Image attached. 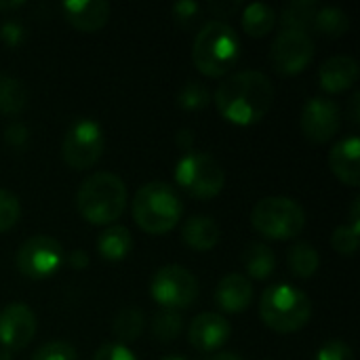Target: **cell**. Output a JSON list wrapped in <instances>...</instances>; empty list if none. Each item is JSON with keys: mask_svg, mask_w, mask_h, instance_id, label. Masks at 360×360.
<instances>
[{"mask_svg": "<svg viewBox=\"0 0 360 360\" xmlns=\"http://www.w3.org/2000/svg\"><path fill=\"white\" fill-rule=\"evenodd\" d=\"M272 80L257 70H243L228 76L215 91V105L219 114L238 127L259 122L274 103Z\"/></svg>", "mask_w": 360, "mask_h": 360, "instance_id": "6da1fadb", "label": "cell"}, {"mask_svg": "<svg viewBox=\"0 0 360 360\" xmlns=\"http://www.w3.org/2000/svg\"><path fill=\"white\" fill-rule=\"evenodd\" d=\"M243 55V42L236 30L221 21H207L194 38L192 44V61L196 70L211 78L226 76L232 68L238 65Z\"/></svg>", "mask_w": 360, "mask_h": 360, "instance_id": "7a4b0ae2", "label": "cell"}, {"mask_svg": "<svg viewBox=\"0 0 360 360\" xmlns=\"http://www.w3.org/2000/svg\"><path fill=\"white\" fill-rule=\"evenodd\" d=\"M78 213L93 226H110L127 209V186L124 181L110 173L97 171L86 177L76 192Z\"/></svg>", "mask_w": 360, "mask_h": 360, "instance_id": "3957f363", "label": "cell"}, {"mask_svg": "<svg viewBox=\"0 0 360 360\" xmlns=\"http://www.w3.org/2000/svg\"><path fill=\"white\" fill-rule=\"evenodd\" d=\"M184 213L177 190L165 181H150L141 186L133 198V219L148 234L171 232Z\"/></svg>", "mask_w": 360, "mask_h": 360, "instance_id": "277c9868", "label": "cell"}, {"mask_svg": "<svg viewBox=\"0 0 360 360\" xmlns=\"http://www.w3.org/2000/svg\"><path fill=\"white\" fill-rule=\"evenodd\" d=\"M259 314L268 329L281 335H289L308 325L312 316V302L304 291L281 283L264 291L259 302Z\"/></svg>", "mask_w": 360, "mask_h": 360, "instance_id": "5b68a950", "label": "cell"}, {"mask_svg": "<svg viewBox=\"0 0 360 360\" xmlns=\"http://www.w3.org/2000/svg\"><path fill=\"white\" fill-rule=\"evenodd\" d=\"M253 228L272 240H291L306 226L304 207L287 196H266L251 211Z\"/></svg>", "mask_w": 360, "mask_h": 360, "instance_id": "8992f818", "label": "cell"}, {"mask_svg": "<svg viewBox=\"0 0 360 360\" xmlns=\"http://www.w3.org/2000/svg\"><path fill=\"white\" fill-rule=\"evenodd\" d=\"M177 186L192 198H215L226 186L224 167L205 152H186L175 165Z\"/></svg>", "mask_w": 360, "mask_h": 360, "instance_id": "52a82bcc", "label": "cell"}, {"mask_svg": "<svg viewBox=\"0 0 360 360\" xmlns=\"http://www.w3.org/2000/svg\"><path fill=\"white\" fill-rule=\"evenodd\" d=\"M150 293L165 310H186L196 304L200 287L196 276L184 266L171 264L156 270L150 283Z\"/></svg>", "mask_w": 360, "mask_h": 360, "instance_id": "ba28073f", "label": "cell"}, {"mask_svg": "<svg viewBox=\"0 0 360 360\" xmlns=\"http://www.w3.org/2000/svg\"><path fill=\"white\" fill-rule=\"evenodd\" d=\"M103 148H105V139L101 127L91 118H78L70 124L63 137L61 154L72 169L84 171L101 158Z\"/></svg>", "mask_w": 360, "mask_h": 360, "instance_id": "9c48e42d", "label": "cell"}, {"mask_svg": "<svg viewBox=\"0 0 360 360\" xmlns=\"http://www.w3.org/2000/svg\"><path fill=\"white\" fill-rule=\"evenodd\" d=\"M17 268L23 276L32 281H42L53 276L63 262V247L53 236L38 234L27 238L17 249Z\"/></svg>", "mask_w": 360, "mask_h": 360, "instance_id": "30bf717a", "label": "cell"}, {"mask_svg": "<svg viewBox=\"0 0 360 360\" xmlns=\"http://www.w3.org/2000/svg\"><path fill=\"white\" fill-rule=\"evenodd\" d=\"M314 57V40L308 32L283 30L270 51L272 65L283 76H295L304 72Z\"/></svg>", "mask_w": 360, "mask_h": 360, "instance_id": "8fae6325", "label": "cell"}, {"mask_svg": "<svg viewBox=\"0 0 360 360\" xmlns=\"http://www.w3.org/2000/svg\"><path fill=\"white\" fill-rule=\"evenodd\" d=\"M342 127L340 105L327 97H312L302 110V131L314 143H327Z\"/></svg>", "mask_w": 360, "mask_h": 360, "instance_id": "7c38bea8", "label": "cell"}, {"mask_svg": "<svg viewBox=\"0 0 360 360\" xmlns=\"http://www.w3.org/2000/svg\"><path fill=\"white\" fill-rule=\"evenodd\" d=\"M36 335V314L25 304H8L0 312V344L8 352L25 348Z\"/></svg>", "mask_w": 360, "mask_h": 360, "instance_id": "4fadbf2b", "label": "cell"}, {"mask_svg": "<svg viewBox=\"0 0 360 360\" xmlns=\"http://www.w3.org/2000/svg\"><path fill=\"white\" fill-rule=\"evenodd\" d=\"M232 335L230 323L215 312H202L198 314L188 329V342L200 350V352H215L226 346V342Z\"/></svg>", "mask_w": 360, "mask_h": 360, "instance_id": "5bb4252c", "label": "cell"}, {"mask_svg": "<svg viewBox=\"0 0 360 360\" xmlns=\"http://www.w3.org/2000/svg\"><path fill=\"white\" fill-rule=\"evenodd\" d=\"M329 167L333 175L352 188L360 186V139L356 135H348L340 139L329 152Z\"/></svg>", "mask_w": 360, "mask_h": 360, "instance_id": "9a60e30c", "label": "cell"}, {"mask_svg": "<svg viewBox=\"0 0 360 360\" xmlns=\"http://www.w3.org/2000/svg\"><path fill=\"white\" fill-rule=\"evenodd\" d=\"M110 4L105 0H68L61 13L70 25L80 32H97L110 21Z\"/></svg>", "mask_w": 360, "mask_h": 360, "instance_id": "2e32d148", "label": "cell"}, {"mask_svg": "<svg viewBox=\"0 0 360 360\" xmlns=\"http://www.w3.org/2000/svg\"><path fill=\"white\" fill-rule=\"evenodd\" d=\"M251 302H253V285L245 274L232 272L217 283L215 304L219 310L228 314H238L245 312L251 306Z\"/></svg>", "mask_w": 360, "mask_h": 360, "instance_id": "e0dca14e", "label": "cell"}, {"mask_svg": "<svg viewBox=\"0 0 360 360\" xmlns=\"http://www.w3.org/2000/svg\"><path fill=\"white\" fill-rule=\"evenodd\" d=\"M319 80L327 93H344L359 80V61L350 55H335L319 70Z\"/></svg>", "mask_w": 360, "mask_h": 360, "instance_id": "ac0fdd59", "label": "cell"}, {"mask_svg": "<svg viewBox=\"0 0 360 360\" xmlns=\"http://www.w3.org/2000/svg\"><path fill=\"white\" fill-rule=\"evenodd\" d=\"M219 226L209 215H194L184 224L181 238L194 251H211L219 243Z\"/></svg>", "mask_w": 360, "mask_h": 360, "instance_id": "d6986e66", "label": "cell"}, {"mask_svg": "<svg viewBox=\"0 0 360 360\" xmlns=\"http://www.w3.org/2000/svg\"><path fill=\"white\" fill-rule=\"evenodd\" d=\"M133 249V236L124 226H108L97 238V251L108 262L124 259Z\"/></svg>", "mask_w": 360, "mask_h": 360, "instance_id": "ffe728a7", "label": "cell"}, {"mask_svg": "<svg viewBox=\"0 0 360 360\" xmlns=\"http://www.w3.org/2000/svg\"><path fill=\"white\" fill-rule=\"evenodd\" d=\"M243 264L247 268V274L251 278L264 281L268 278L274 268H276V255L274 251L264 245V243H251L245 251H243Z\"/></svg>", "mask_w": 360, "mask_h": 360, "instance_id": "44dd1931", "label": "cell"}, {"mask_svg": "<svg viewBox=\"0 0 360 360\" xmlns=\"http://www.w3.org/2000/svg\"><path fill=\"white\" fill-rule=\"evenodd\" d=\"M276 25V11L266 2H253L243 11V30L251 38H262Z\"/></svg>", "mask_w": 360, "mask_h": 360, "instance_id": "7402d4cb", "label": "cell"}, {"mask_svg": "<svg viewBox=\"0 0 360 360\" xmlns=\"http://www.w3.org/2000/svg\"><path fill=\"white\" fill-rule=\"evenodd\" d=\"M27 105V89L25 84L8 74H0V114L17 116Z\"/></svg>", "mask_w": 360, "mask_h": 360, "instance_id": "603a6c76", "label": "cell"}, {"mask_svg": "<svg viewBox=\"0 0 360 360\" xmlns=\"http://www.w3.org/2000/svg\"><path fill=\"white\" fill-rule=\"evenodd\" d=\"M319 13V4L314 0H293L281 13L283 30L308 32L314 25V17Z\"/></svg>", "mask_w": 360, "mask_h": 360, "instance_id": "cb8c5ba5", "label": "cell"}, {"mask_svg": "<svg viewBox=\"0 0 360 360\" xmlns=\"http://www.w3.org/2000/svg\"><path fill=\"white\" fill-rule=\"evenodd\" d=\"M287 264L293 276L312 278L321 266V255L310 243H295L287 253Z\"/></svg>", "mask_w": 360, "mask_h": 360, "instance_id": "d4e9b609", "label": "cell"}, {"mask_svg": "<svg viewBox=\"0 0 360 360\" xmlns=\"http://www.w3.org/2000/svg\"><path fill=\"white\" fill-rule=\"evenodd\" d=\"M143 327H146V316L139 308L133 306L120 310L118 316L114 319V335L122 346L135 342L143 333Z\"/></svg>", "mask_w": 360, "mask_h": 360, "instance_id": "484cf974", "label": "cell"}, {"mask_svg": "<svg viewBox=\"0 0 360 360\" xmlns=\"http://www.w3.org/2000/svg\"><path fill=\"white\" fill-rule=\"evenodd\" d=\"M312 27L316 32H321L323 36L340 38L350 30V17L346 11H342L338 6H325V8H319Z\"/></svg>", "mask_w": 360, "mask_h": 360, "instance_id": "4316f807", "label": "cell"}, {"mask_svg": "<svg viewBox=\"0 0 360 360\" xmlns=\"http://www.w3.org/2000/svg\"><path fill=\"white\" fill-rule=\"evenodd\" d=\"M184 331V316L175 310H160L152 319V333L158 342H173Z\"/></svg>", "mask_w": 360, "mask_h": 360, "instance_id": "83f0119b", "label": "cell"}, {"mask_svg": "<svg viewBox=\"0 0 360 360\" xmlns=\"http://www.w3.org/2000/svg\"><path fill=\"white\" fill-rule=\"evenodd\" d=\"M209 101H211V91L200 80H188L177 93L179 108H184L188 112H198V110L207 108Z\"/></svg>", "mask_w": 360, "mask_h": 360, "instance_id": "f1b7e54d", "label": "cell"}, {"mask_svg": "<svg viewBox=\"0 0 360 360\" xmlns=\"http://www.w3.org/2000/svg\"><path fill=\"white\" fill-rule=\"evenodd\" d=\"M19 217H21L19 198L13 192L0 188V232L11 230L19 221Z\"/></svg>", "mask_w": 360, "mask_h": 360, "instance_id": "f546056e", "label": "cell"}, {"mask_svg": "<svg viewBox=\"0 0 360 360\" xmlns=\"http://www.w3.org/2000/svg\"><path fill=\"white\" fill-rule=\"evenodd\" d=\"M359 234L360 230L352 228V226H340V228H335V232L331 236V245L340 255L352 257L359 249Z\"/></svg>", "mask_w": 360, "mask_h": 360, "instance_id": "4dcf8cb0", "label": "cell"}, {"mask_svg": "<svg viewBox=\"0 0 360 360\" xmlns=\"http://www.w3.org/2000/svg\"><path fill=\"white\" fill-rule=\"evenodd\" d=\"M32 360H76V350L68 342H49L34 352Z\"/></svg>", "mask_w": 360, "mask_h": 360, "instance_id": "1f68e13d", "label": "cell"}, {"mask_svg": "<svg viewBox=\"0 0 360 360\" xmlns=\"http://www.w3.org/2000/svg\"><path fill=\"white\" fill-rule=\"evenodd\" d=\"M314 360H356V356H354V350L346 342L331 340L314 354Z\"/></svg>", "mask_w": 360, "mask_h": 360, "instance_id": "d6a6232c", "label": "cell"}, {"mask_svg": "<svg viewBox=\"0 0 360 360\" xmlns=\"http://www.w3.org/2000/svg\"><path fill=\"white\" fill-rule=\"evenodd\" d=\"M93 360H137V359H135V354H133L127 346H122V344H103V346L95 352Z\"/></svg>", "mask_w": 360, "mask_h": 360, "instance_id": "836d02e7", "label": "cell"}, {"mask_svg": "<svg viewBox=\"0 0 360 360\" xmlns=\"http://www.w3.org/2000/svg\"><path fill=\"white\" fill-rule=\"evenodd\" d=\"M200 13V4L192 2V0H184V2H177L173 4V15H175V21H179L181 25H190L196 21Z\"/></svg>", "mask_w": 360, "mask_h": 360, "instance_id": "e575fe53", "label": "cell"}, {"mask_svg": "<svg viewBox=\"0 0 360 360\" xmlns=\"http://www.w3.org/2000/svg\"><path fill=\"white\" fill-rule=\"evenodd\" d=\"M0 38L8 46H19L25 40V27L17 21H4L0 25Z\"/></svg>", "mask_w": 360, "mask_h": 360, "instance_id": "d590c367", "label": "cell"}, {"mask_svg": "<svg viewBox=\"0 0 360 360\" xmlns=\"http://www.w3.org/2000/svg\"><path fill=\"white\" fill-rule=\"evenodd\" d=\"M27 139H30V131L25 124L21 122H13L4 129V141L11 146V148H25L27 146Z\"/></svg>", "mask_w": 360, "mask_h": 360, "instance_id": "8d00e7d4", "label": "cell"}, {"mask_svg": "<svg viewBox=\"0 0 360 360\" xmlns=\"http://www.w3.org/2000/svg\"><path fill=\"white\" fill-rule=\"evenodd\" d=\"M68 262H70V266H72L74 270H84V268H86V264H89V255H86L82 249H76V251H72V253H70Z\"/></svg>", "mask_w": 360, "mask_h": 360, "instance_id": "74e56055", "label": "cell"}, {"mask_svg": "<svg viewBox=\"0 0 360 360\" xmlns=\"http://www.w3.org/2000/svg\"><path fill=\"white\" fill-rule=\"evenodd\" d=\"M348 118L359 124L360 122V93L354 91V95L350 97V103H348Z\"/></svg>", "mask_w": 360, "mask_h": 360, "instance_id": "f35d334b", "label": "cell"}, {"mask_svg": "<svg viewBox=\"0 0 360 360\" xmlns=\"http://www.w3.org/2000/svg\"><path fill=\"white\" fill-rule=\"evenodd\" d=\"M192 143H194V133L190 131V129H184V131H179V135H177V146L181 148V150H192Z\"/></svg>", "mask_w": 360, "mask_h": 360, "instance_id": "ab89813d", "label": "cell"}, {"mask_svg": "<svg viewBox=\"0 0 360 360\" xmlns=\"http://www.w3.org/2000/svg\"><path fill=\"white\" fill-rule=\"evenodd\" d=\"M350 226L352 228H356V230H360V198L356 196L354 200H352V209H350Z\"/></svg>", "mask_w": 360, "mask_h": 360, "instance_id": "60d3db41", "label": "cell"}, {"mask_svg": "<svg viewBox=\"0 0 360 360\" xmlns=\"http://www.w3.org/2000/svg\"><path fill=\"white\" fill-rule=\"evenodd\" d=\"M209 360H243L238 354H234V352H217V354H213Z\"/></svg>", "mask_w": 360, "mask_h": 360, "instance_id": "b9f144b4", "label": "cell"}, {"mask_svg": "<svg viewBox=\"0 0 360 360\" xmlns=\"http://www.w3.org/2000/svg\"><path fill=\"white\" fill-rule=\"evenodd\" d=\"M23 6V0H15V2H0V11H15Z\"/></svg>", "mask_w": 360, "mask_h": 360, "instance_id": "7bdbcfd3", "label": "cell"}, {"mask_svg": "<svg viewBox=\"0 0 360 360\" xmlns=\"http://www.w3.org/2000/svg\"><path fill=\"white\" fill-rule=\"evenodd\" d=\"M13 359V352H8V350H0V360H11Z\"/></svg>", "mask_w": 360, "mask_h": 360, "instance_id": "ee69618b", "label": "cell"}, {"mask_svg": "<svg viewBox=\"0 0 360 360\" xmlns=\"http://www.w3.org/2000/svg\"><path fill=\"white\" fill-rule=\"evenodd\" d=\"M160 360H186V359H181V356H165V359H160Z\"/></svg>", "mask_w": 360, "mask_h": 360, "instance_id": "f6af8a7d", "label": "cell"}]
</instances>
